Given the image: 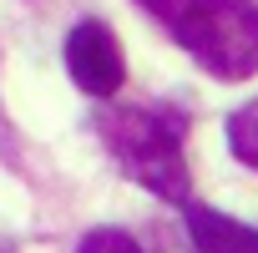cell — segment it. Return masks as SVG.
Masks as SVG:
<instances>
[{"label":"cell","instance_id":"obj_4","mask_svg":"<svg viewBox=\"0 0 258 253\" xmlns=\"http://www.w3.org/2000/svg\"><path fill=\"white\" fill-rule=\"evenodd\" d=\"M187 238L198 253H258V228L203 203H187Z\"/></svg>","mask_w":258,"mask_h":253},{"label":"cell","instance_id":"obj_1","mask_svg":"<svg viewBox=\"0 0 258 253\" xmlns=\"http://www.w3.org/2000/svg\"><path fill=\"white\" fill-rule=\"evenodd\" d=\"M101 137H106L116 167L132 182L187 208L192 177H187V157H182V121L177 116L152 111V106L116 111V116H101Z\"/></svg>","mask_w":258,"mask_h":253},{"label":"cell","instance_id":"obj_2","mask_svg":"<svg viewBox=\"0 0 258 253\" xmlns=\"http://www.w3.org/2000/svg\"><path fill=\"white\" fill-rule=\"evenodd\" d=\"M167 31L218 81H243L258 71V6L253 0H182V11L172 16Z\"/></svg>","mask_w":258,"mask_h":253},{"label":"cell","instance_id":"obj_8","mask_svg":"<svg viewBox=\"0 0 258 253\" xmlns=\"http://www.w3.org/2000/svg\"><path fill=\"white\" fill-rule=\"evenodd\" d=\"M0 253H16V243H11V238H0Z\"/></svg>","mask_w":258,"mask_h":253},{"label":"cell","instance_id":"obj_6","mask_svg":"<svg viewBox=\"0 0 258 253\" xmlns=\"http://www.w3.org/2000/svg\"><path fill=\"white\" fill-rule=\"evenodd\" d=\"M76 253H142V248H137L132 233H121V228H91Z\"/></svg>","mask_w":258,"mask_h":253},{"label":"cell","instance_id":"obj_7","mask_svg":"<svg viewBox=\"0 0 258 253\" xmlns=\"http://www.w3.org/2000/svg\"><path fill=\"white\" fill-rule=\"evenodd\" d=\"M137 6H142V11H152L162 26H172V16L182 11V0H137Z\"/></svg>","mask_w":258,"mask_h":253},{"label":"cell","instance_id":"obj_5","mask_svg":"<svg viewBox=\"0 0 258 253\" xmlns=\"http://www.w3.org/2000/svg\"><path fill=\"white\" fill-rule=\"evenodd\" d=\"M228 147H233L238 162H248L258 172V101H248L228 116Z\"/></svg>","mask_w":258,"mask_h":253},{"label":"cell","instance_id":"obj_3","mask_svg":"<svg viewBox=\"0 0 258 253\" xmlns=\"http://www.w3.org/2000/svg\"><path fill=\"white\" fill-rule=\"evenodd\" d=\"M66 71L86 96H111L126 81V56L121 41L101 26V21H76L66 36Z\"/></svg>","mask_w":258,"mask_h":253}]
</instances>
